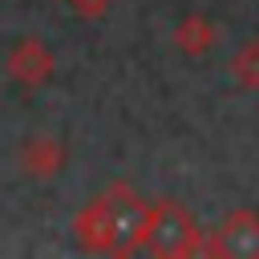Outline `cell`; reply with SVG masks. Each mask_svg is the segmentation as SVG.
<instances>
[{
    "instance_id": "6da1fadb",
    "label": "cell",
    "mask_w": 259,
    "mask_h": 259,
    "mask_svg": "<svg viewBox=\"0 0 259 259\" xmlns=\"http://www.w3.org/2000/svg\"><path fill=\"white\" fill-rule=\"evenodd\" d=\"M12 73L20 77V81H45L49 77V69H53V61H49V53H45V45H36V40H24L16 53H12Z\"/></svg>"
},
{
    "instance_id": "7a4b0ae2",
    "label": "cell",
    "mask_w": 259,
    "mask_h": 259,
    "mask_svg": "<svg viewBox=\"0 0 259 259\" xmlns=\"http://www.w3.org/2000/svg\"><path fill=\"white\" fill-rule=\"evenodd\" d=\"M24 162H28V174H53L61 166V146L57 138H36L28 150H24Z\"/></svg>"
},
{
    "instance_id": "3957f363",
    "label": "cell",
    "mask_w": 259,
    "mask_h": 259,
    "mask_svg": "<svg viewBox=\"0 0 259 259\" xmlns=\"http://www.w3.org/2000/svg\"><path fill=\"white\" fill-rule=\"evenodd\" d=\"M178 40H182V49H190V53H202V49H210L214 45V32L206 28V20H186L182 28H178Z\"/></svg>"
},
{
    "instance_id": "277c9868",
    "label": "cell",
    "mask_w": 259,
    "mask_h": 259,
    "mask_svg": "<svg viewBox=\"0 0 259 259\" xmlns=\"http://www.w3.org/2000/svg\"><path fill=\"white\" fill-rule=\"evenodd\" d=\"M235 77L243 85H259V40H251L239 57H235Z\"/></svg>"
},
{
    "instance_id": "5b68a950",
    "label": "cell",
    "mask_w": 259,
    "mask_h": 259,
    "mask_svg": "<svg viewBox=\"0 0 259 259\" xmlns=\"http://www.w3.org/2000/svg\"><path fill=\"white\" fill-rule=\"evenodd\" d=\"M77 4V12H85V16H97V12H105V0H73Z\"/></svg>"
}]
</instances>
